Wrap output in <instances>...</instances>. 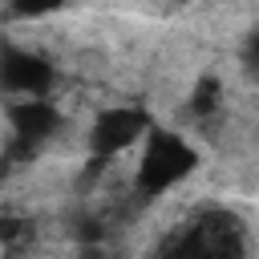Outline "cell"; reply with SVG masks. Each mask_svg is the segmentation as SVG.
I'll return each mask as SVG.
<instances>
[{
	"label": "cell",
	"mask_w": 259,
	"mask_h": 259,
	"mask_svg": "<svg viewBox=\"0 0 259 259\" xmlns=\"http://www.w3.org/2000/svg\"><path fill=\"white\" fill-rule=\"evenodd\" d=\"M0 73H4V89L12 97H49V89H53V65H45L40 57L12 49V45L4 49Z\"/></svg>",
	"instance_id": "obj_4"
},
{
	"label": "cell",
	"mask_w": 259,
	"mask_h": 259,
	"mask_svg": "<svg viewBox=\"0 0 259 259\" xmlns=\"http://www.w3.org/2000/svg\"><path fill=\"white\" fill-rule=\"evenodd\" d=\"M61 125V113L49 97H16L8 105V150H36L53 130Z\"/></svg>",
	"instance_id": "obj_3"
},
{
	"label": "cell",
	"mask_w": 259,
	"mask_h": 259,
	"mask_svg": "<svg viewBox=\"0 0 259 259\" xmlns=\"http://www.w3.org/2000/svg\"><path fill=\"white\" fill-rule=\"evenodd\" d=\"M146 134H150L146 109H138V105H113V109H101L93 117L89 150H93V158H113V154L130 150L134 142H142Z\"/></svg>",
	"instance_id": "obj_2"
},
{
	"label": "cell",
	"mask_w": 259,
	"mask_h": 259,
	"mask_svg": "<svg viewBox=\"0 0 259 259\" xmlns=\"http://www.w3.org/2000/svg\"><path fill=\"white\" fill-rule=\"evenodd\" d=\"M61 4H65V0H12V12H16V16H32V20H36V16L57 12Z\"/></svg>",
	"instance_id": "obj_6"
},
{
	"label": "cell",
	"mask_w": 259,
	"mask_h": 259,
	"mask_svg": "<svg viewBox=\"0 0 259 259\" xmlns=\"http://www.w3.org/2000/svg\"><path fill=\"white\" fill-rule=\"evenodd\" d=\"M219 97H223V85H219L214 77H202V81L194 85L190 101H186L190 117H206V113H214V109H219Z\"/></svg>",
	"instance_id": "obj_5"
},
{
	"label": "cell",
	"mask_w": 259,
	"mask_h": 259,
	"mask_svg": "<svg viewBox=\"0 0 259 259\" xmlns=\"http://www.w3.org/2000/svg\"><path fill=\"white\" fill-rule=\"evenodd\" d=\"M247 61L259 69V32H255V36H251V45H247Z\"/></svg>",
	"instance_id": "obj_7"
},
{
	"label": "cell",
	"mask_w": 259,
	"mask_h": 259,
	"mask_svg": "<svg viewBox=\"0 0 259 259\" xmlns=\"http://www.w3.org/2000/svg\"><path fill=\"white\" fill-rule=\"evenodd\" d=\"M194 162H198V154L182 134L150 130L146 146H142V158H138V178L134 182H138V190L146 198H154V194H166L170 186H178L194 170Z\"/></svg>",
	"instance_id": "obj_1"
}]
</instances>
